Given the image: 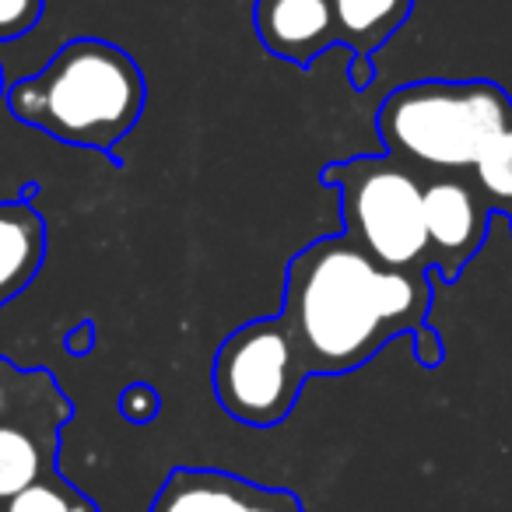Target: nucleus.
Returning <instances> with one entry per match:
<instances>
[{
  "label": "nucleus",
  "mask_w": 512,
  "mask_h": 512,
  "mask_svg": "<svg viewBox=\"0 0 512 512\" xmlns=\"http://www.w3.org/2000/svg\"><path fill=\"white\" fill-rule=\"evenodd\" d=\"M428 271H397L372 260L348 235H323L292 256L285 309L309 376H348L393 337H411L414 358L439 369L446 351L428 323Z\"/></svg>",
  "instance_id": "1"
},
{
  "label": "nucleus",
  "mask_w": 512,
  "mask_h": 512,
  "mask_svg": "<svg viewBox=\"0 0 512 512\" xmlns=\"http://www.w3.org/2000/svg\"><path fill=\"white\" fill-rule=\"evenodd\" d=\"M144 102L148 81L137 60L95 36L64 43L43 71L18 78L4 92V106L18 123L92 151H113L137 127Z\"/></svg>",
  "instance_id": "2"
},
{
  "label": "nucleus",
  "mask_w": 512,
  "mask_h": 512,
  "mask_svg": "<svg viewBox=\"0 0 512 512\" xmlns=\"http://www.w3.org/2000/svg\"><path fill=\"white\" fill-rule=\"evenodd\" d=\"M512 123V99L495 81H411L376 113L386 155L411 169H474L488 141Z\"/></svg>",
  "instance_id": "3"
},
{
  "label": "nucleus",
  "mask_w": 512,
  "mask_h": 512,
  "mask_svg": "<svg viewBox=\"0 0 512 512\" xmlns=\"http://www.w3.org/2000/svg\"><path fill=\"white\" fill-rule=\"evenodd\" d=\"M341 193L344 235L397 271H432L425 232V183L393 155H355L320 172Z\"/></svg>",
  "instance_id": "4"
},
{
  "label": "nucleus",
  "mask_w": 512,
  "mask_h": 512,
  "mask_svg": "<svg viewBox=\"0 0 512 512\" xmlns=\"http://www.w3.org/2000/svg\"><path fill=\"white\" fill-rule=\"evenodd\" d=\"M309 365L285 316L235 327L211 358V390L232 421L278 428L299 404Z\"/></svg>",
  "instance_id": "5"
},
{
  "label": "nucleus",
  "mask_w": 512,
  "mask_h": 512,
  "mask_svg": "<svg viewBox=\"0 0 512 512\" xmlns=\"http://www.w3.org/2000/svg\"><path fill=\"white\" fill-rule=\"evenodd\" d=\"M491 207L474 179L460 172H435L425 179V232L428 264L446 281H456L463 267L488 239Z\"/></svg>",
  "instance_id": "6"
},
{
  "label": "nucleus",
  "mask_w": 512,
  "mask_h": 512,
  "mask_svg": "<svg viewBox=\"0 0 512 512\" xmlns=\"http://www.w3.org/2000/svg\"><path fill=\"white\" fill-rule=\"evenodd\" d=\"M71 400L60 397L0 421V502L57 467L60 432L71 421Z\"/></svg>",
  "instance_id": "7"
},
{
  "label": "nucleus",
  "mask_w": 512,
  "mask_h": 512,
  "mask_svg": "<svg viewBox=\"0 0 512 512\" xmlns=\"http://www.w3.org/2000/svg\"><path fill=\"white\" fill-rule=\"evenodd\" d=\"M253 25L264 50L295 67H313L330 46H337L330 0H256Z\"/></svg>",
  "instance_id": "8"
},
{
  "label": "nucleus",
  "mask_w": 512,
  "mask_h": 512,
  "mask_svg": "<svg viewBox=\"0 0 512 512\" xmlns=\"http://www.w3.org/2000/svg\"><path fill=\"white\" fill-rule=\"evenodd\" d=\"M337 22V46L351 53V85L362 92L372 85V53L397 36L411 18L414 0H330Z\"/></svg>",
  "instance_id": "9"
},
{
  "label": "nucleus",
  "mask_w": 512,
  "mask_h": 512,
  "mask_svg": "<svg viewBox=\"0 0 512 512\" xmlns=\"http://www.w3.org/2000/svg\"><path fill=\"white\" fill-rule=\"evenodd\" d=\"M46 221L29 200L0 204V309L25 292L43 271Z\"/></svg>",
  "instance_id": "10"
},
{
  "label": "nucleus",
  "mask_w": 512,
  "mask_h": 512,
  "mask_svg": "<svg viewBox=\"0 0 512 512\" xmlns=\"http://www.w3.org/2000/svg\"><path fill=\"white\" fill-rule=\"evenodd\" d=\"M246 477L214 467H172L148 512H232Z\"/></svg>",
  "instance_id": "11"
},
{
  "label": "nucleus",
  "mask_w": 512,
  "mask_h": 512,
  "mask_svg": "<svg viewBox=\"0 0 512 512\" xmlns=\"http://www.w3.org/2000/svg\"><path fill=\"white\" fill-rule=\"evenodd\" d=\"M0 512H99V505L53 467L8 502H0Z\"/></svg>",
  "instance_id": "12"
},
{
  "label": "nucleus",
  "mask_w": 512,
  "mask_h": 512,
  "mask_svg": "<svg viewBox=\"0 0 512 512\" xmlns=\"http://www.w3.org/2000/svg\"><path fill=\"white\" fill-rule=\"evenodd\" d=\"M474 183L484 193L491 211H512V123L498 130L474 162Z\"/></svg>",
  "instance_id": "13"
},
{
  "label": "nucleus",
  "mask_w": 512,
  "mask_h": 512,
  "mask_svg": "<svg viewBox=\"0 0 512 512\" xmlns=\"http://www.w3.org/2000/svg\"><path fill=\"white\" fill-rule=\"evenodd\" d=\"M60 383L46 369H18L8 358H0V421L11 414H22L46 400L60 397Z\"/></svg>",
  "instance_id": "14"
},
{
  "label": "nucleus",
  "mask_w": 512,
  "mask_h": 512,
  "mask_svg": "<svg viewBox=\"0 0 512 512\" xmlns=\"http://www.w3.org/2000/svg\"><path fill=\"white\" fill-rule=\"evenodd\" d=\"M232 512H306L302 498L288 488H267V484L246 481L235 498Z\"/></svg>",
  "instance_id": "15"
},
{
  "label": "nucleus",
  "mask_w": 512,
  "mask_h": 512,
  "mask_svg": "<svg viewBox=\"0 0 512 512\" xmlns=\"http://www.w3.org/2000/svg\"><path fill=\"white\" fill-rule=\"evenodd\" d=\"M46 0H0V43H15L43 18Z\"/></svg>",
  "instance_id": "16"
},
{
  "label": "nucleus",
  "mask_w": 512,
  "mask_h": 512,
  "mask_svg": "<svg viewBox=\"0 0 512 512\" xmlns=\"http://www.w3.org/2000/svg\"><path fill=\"white\" fill-rule=\"evenodd\" d=\"M162 414V397L151 383H127L120 390V418L130 425H151Z\"/></svg>",
  "instance_id": "17"
},
{
  "label": "nucleus",
  "mask_w": 512,
  "mask_h": 512,
  "mask_svg": "<svg viewBox=\"0 0 512 512\" xmlns=\"http://www.w3.org/2000/svg\"><path fill=\"white\" fill-rule=\"evenodd\" d=\"M64 348H67V355H74V358L92 355V348H95V323L92 320L74 323V327L67 330V337H64Z\"/></svg>",
  "instance_id": "18"
},
{
  "label": "nucleus",
  "mask_w": 512,
  "mask_h": 512,
  "mask_svg": "<svg viewBox=\"0 0 512 512\" xmlns=\"http://www.w3.org/2000/svg\"><path fill=\"white\" fill-rule=\"evenodd\" d=\"M4 92H8V88H4V71H0V102H4Z\"/></svg>",
  "instance_id": "19"
},
{
  "label": "nucleus",
  "mask_w": 512,
  "mask_h": 512,
  "mask_svg": "<svg viewBox=\"0 0 512 512\" xmlns=\"http://www.w3.org/2000/svg\"><path fill=\"white\" fill-rule=\"evenodd\" d=\"M509 221H512V211H509Z\"/></svg>",
  "instance_id": "20"
}]
</instances>
